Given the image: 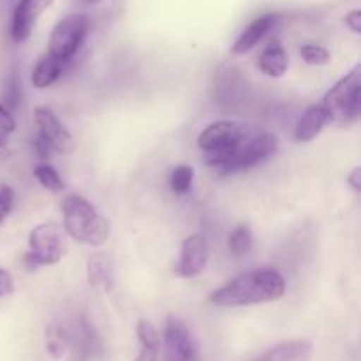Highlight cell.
Wrapping results in <instances>:
<instances>
[{
    "label": "cell",
    "instance_id": "obj_5",
    "mask_svg": "<svg viewBox=\"0 0 361 361\" xmlns=\"http://www.w3.org/2000/svg\"><path fill=\"white\" fill-rule=\"evenodd\" d=\"M30 250L25 256L28 270H37V267H51L62 261L67 252L66 235L55 222H42L35 226L28 235Z\"/></svg>",
    "mask_w": 361,
    "mask_h": 361
},
{
    "label": "cell",
    "instance_id": "obj_2",
    "mask_svg": "<svg viewBox=\"0 0 361 361\" xmlns=\"http://www.w3.org/2000/svg\"><path fill=\"white\" fill-rule=\"evenodd\" d=\"M63 229L78 243L102 247L109 238V222L99 214L90 201L69 194L60 203Z\"/></svg>",
    "mask_w": 361,
    "mask_h": 361
},
{
    "label": "cell",
    "instance_id": "obj_12",
    "mask_svg": "<svg viewBox=\"0 0 361 361\" xmlns=\"http://www.w3.org/2000/svg\"><path fill=\"white\" fill-rule=\"evenodd\" d=\"M279 14L277 13H267L263 16L256 18L254 21H250L245 28H243L242 34L238 35V39L235 41V44L231 46L233 55H245L250 49L256 48L261 41L268 35V32L279 23Z\"/></svg>",
    "mask_w": 361,
    "mask_h": 361
},
{
    "label": "cell",
    "instance_id": "obj_26",
    "mask_svg": "<svg viewBox=\"0 0 361 361\" xmlns=\"http://www.w3.org/2000/svg\"><path fill=\"white\" fill-rule=\"evenodd\" d=\"M14 293V279L9 271L0 268V298Z\"/></svg>",
    "mask_w": 361,
    "mask_h": 361
},
{
    "label": "cell",
    "instance_id": "obj_11",
    "mask_svg": "<svg viewBox=\"0 0 361 361\" xmlns=\"http://www.w3.org/2000/svg\"><path fill=\"white\" fill-rule=\"evenodd\" d=\"M208 264V245L203 235H190L183 240L175 271L180 277H196Z\"/></svg>",
    "mask_w": 361,
    "mask_h": 361
},
{
    "label": "cell",
    "instance_id": "obj_4",
    "mask_svg": "<svg viewBox=\"0 0 361 361\" xmlns=\"http://www.w3.org/2000/svg\"><path fill=\"white\" fill-rule=\"evenodd\" d=\"M361 66L342 76L330 90L324 94L321 104L328 113L330 123L348 127L358 122L361 113Z\"/></svg>",
    "mask_w": 361,
    "mask_h": 361
},
{
    "label": "cell",
    "instance_id": "obj_16",
    "mask_svg": "<svg viewBox=\"0 0 361 361\" xmlns=\"http://www.w3.org/2000/svg\"><path fill=\"white\" fill-rule=\"evenodd\" d=\"M257 66H259L261 73L267 74L268 78H279L284 76L288 73V55H286V49L282 48L281 42H271L267 48L263 49V53L257 59Z\"/></svg>",
    "mask_w": 361,
    "mask_h": 361
},
{
    "label": "cell",
    "instance_id": "obj_3",
    "mask_svg": "<svg viewBox=\"0 0 361 361\" xmlns=\"http://www.w3.org/2000/svg\"><path fill=\"white\" fill-rule=\"evenodd\" d=\"M250 127L245 123L221 120L208 126L197 136V148L203 152V161L214 168H222L238 145L250 136Z\"/></svg>",
    "mask_w": 361,
    "mask_h": 361
},
{
    "label": "cell",
    "instance_id": "obj_22",
    "mask_svg": "<svg viewBox=\"0 0 361 361\" xmlns=\"http://www.w3.org/2000/svg\"><path fill=\"white\" fill-rule=\"evenodd\" d=\"M252 249V233L247 226H238L236 229H233L231 236H229V250H231L233 256L242 257L245 254L250 252Z\"/></svg>",
    "mask_w": 361,
    "mask_h": 361
},
{
    "label": "cell",
    "instance_id": "obj_1",
    "mask_svg": "<svg viewBox=\"0 0 361 361\" xmlns=\"http://www.w3.org/2000/svg\"><path fill=\"white\" fill-rule=\"evenodd\" d=\"M286 295V279L275 268H257L238 275L210 295L217 307H249L277 302Z\"/></svg>",
    "mask_w": 361,
    "mask_h": 361
},
{
    "label": "cell",
    "instance_id": "obj_20",
    "mask_svg": "<svg viewBox=\"0 0 361 361\" xmlns=\"http://www.w3.org/2000/svg\"><path fill=\"white\" fill-rule=\"evenodd\" d=\"M46 349L53 358H62L67 351V334L60 324H49L46 328Z\"/></svg>",
    "mask_w": 361,
    "mask_h": 361
},
{
    "label": "cell",
    "instance_id": "obj_14",
    "mask_svg": "<svg viewBox=\"0 0 361 361\" xmlns=\"http://www.w3.org/2000/svg\"><path fill=\"white\" fill-rule=\"evenodd\" d=\"M312 353V342L305 338H295V341H286L274 345L256 361H310Z\"/></svg>",
    "mask_w": 361,
    "mask_h": 361
},
{
    "label": "cell",
    "instance_id": "obj_17",
    "mask_svg": "<svg viewBox=\"0 0 361 361\" xmlns=\"http://www.w3.org/2000/svg\"><path fill=\"white\" fill-rule=\"evenodd\" d=\"M69 63L62 62V60L55 59V56L46 53L37 63H35L34 71H32V85L35 88H48L66 73V67Z\"/></svg>",
    "mask_w": 361,
    "mask_h": 361
},
{
    "label": "cell",
    "instance_id": "obj_9",
    "mask_svg": "<svg viewBox=\"0 0 361 361\" xmlns=\"http://www.w3.org/2000/svg\"><path fill=\"white\" fill-rule=\"evenodd\" d=\"M164 361H200V351L192 334L176 316H169L166 319Z\"/></svg>",
    "mask_w": 361,
    "mask_h": 361
},
{
    "label": "cell",
    "instance_id": "obj_23",
    "mask_svg": "<svg viewBox=\"0 0 361 361\" xmlns=\"http://www.w3.org/2000/svg\"><path fill=\"white\" fill-rule=\"evenodd\" d=\"M194 180V169L190 166L182 164L178 168L173 169L171 178H169V183H171L173 192L178 194V196H183L190 190Z\"/></svg>",
    "mask_w": 361,
    "mask_h": 361
},
{
    "label": "cell",
    "instance_id": "obj_13",
    "mask_svg": "<svg viewBox=\"0 0 361 361\" xmlns=\"http://www.w3.org/2000/svg\"><path fill=\"white\" fill-rule=\"evenodd\" d=\"M330 123L328 113L323 104H312L302 113L295 127V140L298 143H309V141L316 140L323 129Z\"/></svg>",
    "mask_w": 361,
    "mask_h": 361
},
{
    "label": "cell",
    "instance_id": "obj_24",
    "mask_svg": "<svg viewBox=\"0 0 361 361\" xmlns=\"http://www.w3.org/2000/svg\"><path fill=\"white\" fill-rule=\"evenodd\" d=\"M300 55H302V59L305 60L309 66H326L331 59L330 51H328L324 46H317V44L302 46Z\"/></svg>",
    "mask_w": 361,
    "mask_h": 361
},
{
    "label": "cell",
    "instance_id": "obj_25",
    "mask_svg": "<svg viewBox=\"0 0 361 361\" xmlns=\"http://www.w3.org/2000/svg\"><path fill=\"white\" fill-rule=\"evenodd\" d=\"M11 208H13V196H11L9 189H4L0 192V224L7 219V215L11 214Z\"/></svg>",
    "mask_w": 361,
    "mask_h": 361
},
{
    "label": "cell",
    "instance_id": "obj_21",
    "mask_svg": "<svg viewBox=\"0 0 361 361\" xmlns=\"http://www.w3.org/2000/svg\"><path fill=\"white\" fill-rule=\"evenodd\" d=\"M34 176L37 178V182L41 183L42 187H44L46 190H49V192H62L63 190V180L62 176L59 175V171H56L53 166H48V164H39L34 168Z\"/></svg>",
    "mask_w": 361,
    "mask_h": 361
},
{
    "label": "cell",
    "instance_id": "obj_29",
    "mask_svg": "<svg viewBox=\"0 0 361 361\" xmlns=\"http://www.w3.org/2000/svg\"><path fill=\"white\" fill-rule=\"evenodd\" d=\"M88 2H90V4H97V2H101V0H88Z\"/></svg>",
    "mask_w": 361,
    "mask_h": 361
},
{
    "label": "cell",
    "instance_id": "obj_28",
    "mask_svg": "<svg viewBox=\"0 0 361 361\" xmlns=\"http://www.w3.org/2000/svg\"><path fill=\"white\" fill-rule=\"evenodd\" d=\"M348 183L351 185V189L355 190L356 194H360V190H361V168L360 166H356V168L349 173Z\"/></svg>",
    "mask_w": 361,
    "mask_h": 361
},
{
    "label": "cell",
    "instance_id": "obj_10",
    "mask_svg": "<svg viewBox=\"0 0 361 361\" xmlns=\"http://www.w3.org/2000/svg\"><path fill=\"white\" fill-rule=\"evenodd\" d=\"M55 0H20L13 11L11 20V37L14 42H23L30 37L35 21L42 16Z\"/></svg>",
    "mask_w": 361,
    "mask_h": 361
},
{
    "label": "cell",
    "instance_id": "obj_6",
    "mask_svg": "<svg viewBox=\"0 0 361 361\" xmlns=\"http://www.w3.org/2000/svg\"><path fill=\"white\" fill-rule=\"evenodd\" d=\"M88 27H90V21L85 14L74 13L66 16L53 28L46 53L69 63L83 44L88 34Z\"/></svg>",
    "mask_w": 361,
    "mask_h": 361
},
{
    "label": "cell",
    "instance_id": "obj_15",
    "mask_svg": "<svg viewBox=\"0 0 361 361\" xmlns=\"http://www.w3.org/2000/svg\"><path fill=\"white\" fill-rule=\"evenodd\" d=\"M88 284L95 289L109 293L115 286V270L111 259L104 252H95L87 261Z\"/></svg>",
    "mask_w": 361,
    "mask_h": 361
},
{
    "label": "cell",
    "instance_id": "obj_18",
    "mask_svg": "<svg viewBox=\"0 0 361 361\" xmlns=\"http://www.w3.org/2000/svg\"><path fill=\"white\" fill-rule=\"evenodd\" d=\"M137 338H140L141 351L136 361H157L161 351V335L157 328L147 319H141L136 326Z\"/></svg>",
    "mask_w": 361,
    "mask_h": 361
},
{
    "label": "cell",
    "instance_id": "obj_7",
    "mask_svg": "<svg viewBox=\"0 0 361 361\" xmlns=\"http://www.w3.org/2000/svg\"><path fill=\"white\" fill-rule=\"evenodd\" d=\"M279 150V137L271 133H261L252 136L250 134L242 145L236 147L231 157L228 159L221 169L222 175H229V173L245 171V169L254 168V166L261 164V162L268 161L275 152Z\"/></svg>",
    "mask_w": 361,
    "mask_h": 361
},
{
    "label": "cell",
    "instance_id": "obj_8",
    "mask_svg": "<svg viewBox=\"0 0 361 361\" xmlns=\"http://www.w3.org/2000/svg\"><path fill=\"white\" fill-rule=\"evenodd\" d=\"M34 123L37 129V148L41 152L71 154L74 150V137L59 116L49 108L39 106L34 109Z\"/></svg>",
    "mask_w": 361,
    "mask_h": 361
},
{
    "label": "cell",
    "instance_id": "obj_27",
    "mask_svg": "<svg viewBox=\"0 0 361 361\" xmlns=\"http://www.w3.org/2000/svg\"><path fill=\"white\" fill-rule=\"evenodd\" d=\"M344 23L351 28L355 34H361V11L353 9L344 16Z\"/></svg>",
    "mask_w": 361,
    "mask_h": 361
},
{
    "label": "cell",
    "instance_id": "obj_19",
    "mask_svg": "<svg viewBox=\"0 0 361 361\" xmlns=\"http://www.w3.org/2000/svg\"><path fill=\"white\" fill-rule=\"evenodd\" d=\"M14 130H16L14 116L11 115V111L6 106L0 104V164H4L11 157L9 140Z\"/></svg>",
    "mask_w": 361,
    "mask_h": 361
}]
</instances>
